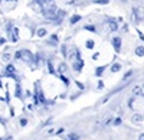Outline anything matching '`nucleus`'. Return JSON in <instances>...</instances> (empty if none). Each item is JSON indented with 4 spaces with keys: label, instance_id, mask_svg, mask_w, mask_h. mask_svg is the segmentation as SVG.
I'll return each instance as SVG.
<instances>
[{
    "label": "nucleus",
    "instance_id": "nucleus-15",
    "mask_svg": "<svg viewBox=\"0 0 144 140\" xmlns=\"http://www.w3.org/2000/svg\"><path fill=\"white\" fill-rule=\"evenodd\" d=\"M19 39V36H17V29H13V38H12V41L16 42Z\"/></svg>",
    "mask_w": 144,
    "mask_h": 140
},
{
    "label": "nucleus",
    "instance_id": "nucleus-3",
    "mask_svg": "<svg viewBox=\"0 0 144 140\" xmlns=\"http://www.w3.org/2000/svg\"><path fill=\"white\" fill-rule=\"evenodd\" d=\"M112 45H114V49L117 51V52H120V49H121V39H120L118 36L112 38Z\"/></svg>",
    "mask_w": 144,
    "mask_h": 140
},
{
    "label": "nucleus",
    "instance_id": "nucleus-21",
    "mask_svg": "<svg viewBox=\"0 0 144 140\" xmlns=\"http://www.w3.org/2000/svg\"><path fill=\"white\" fill-rule=\"evenodd\" d=\"M114 124H115V126H120V124H121V120H120V118H117V120H115V123H114Z\"/></svg>",
    "mask_w": 144,
    "mask_h": 140
},
{
    "label": "nucleus",
    "instance_id": "nucleus-19",
    "mask_svg": "<svg viewBox=\"0 0 144 140\" xmlns=\"http://www.w3.org/2000/svg\"><path fill=\"white\" fill-rule=\"evenodd\" d=\"M85 29H88V30H95L94 26H85Z\"/></svg>",
    "mask_w": 144,
    "mask_h": 140
},
{
    "label": "nucleus",
    "instance_id": "nucleus-16",
    "mask_svg": "<svg viewBox=\"0 0 144 140\" xmlns=\"http://www.w3.org/2000/svg\"><path fill=\"white\" fill-rule=\"evenodd\" d=\"M102 72H104V66H100V68H97V71H95V74L98 75V77H100Z\"/></svg>",
    "mask_w": 144,
    "mask_h": 140
},
{
    "label": "nucleus",
    "instance_id": "nucleus-24",
    "mask_svg": "<svg viewBox=\"0 0 144 140\" xmlns=\"http://www.w3.org/2000/svg\"><path fill=\"white\" fill-rule=\"evenodd\" d=\"M138 140H144V133H143V134H140V139H138Z\"/></svg>",
    "mask_w": 144,
    "mask_h": 140
},
{
    "label": "nucleus",
    "instance_id": "nucleus-10",
    "mask_svg": "<svg viewBox=\"0 0 144 140\" xmlns=\"http://www.w3.org/2000/svg\"><path fill=\"white\" fill-rule=\"evenodd\" d=\"M79 19H81V16H79V15H74V16L71 17V23L74 25V23H76V22H78Z\"/></svg>",
    "mask_w": 144,
    "mask_h": 140
},
{
    "label": "nucleus",
    "instance_id": "nucleus-23",
    "mask_svg": "<svg viewBox=\"0 0 144 140\" xmlns=\"http://www.w3.org/2000/svg\"><path fill=\"white\" fill-rule=\"evenodd\" d=\"M102 87H104V84H102L101 81H100V83H98V88H102Z\"/></svg>",
    "mask_w": 144,
    "mask_h": 140
},
{
    "label": "nucleus",
    "instance_id": "nucleus-7",
    "mask_svg": "<svg viewBox=\"0 0 144 140\" xmlns=\"http://www.w3.org/2000/svg\"><path fill=\"white\" fill-rule=\"evenodd\" d=\"M38 36L39 38H43V36H46V29H43V28H41V29H38Z\"/></svg>",
    "mask_w": 144,
    "mask_h": 140
},
{
    "label": "nucleus",
    "instance_id": "nucleus-12",
    "mask_svg": "<svg viewBox=\"0 0 144 140\" xmlns=\"http://www.w3.org/2000/svg\"><path fill=\"white\" fill-rule=\"evenodd\" d=\"M66 69H68V66L65 65V64H61V65H59V72L63 74V72H66Z\"/></svg>",
    "mask_w": 144,
    "mask_h": 140
},
{
    "label": "nucleus",
    "instance_id": "nucleus-14",
    "mask_svg": "<svg viewBox=\"0 0 144 140\" xmlns=\"http://www.w3.org/2000/svg\"><path fill=\"white\" fill-rule=\"evenodd\" d=\"M85 46H86L88 49H92V48H94V41H86Z\"/></svg>",
    "mask_w": 144,
    "mask_h": 140
},
{
    "label": "nucleus",
    "instance_id": "nucleus-18",
    "mask_svg": "<svg viewBox=\"0 0 144 140\" xmlns=\"http://www.w3.org/2000/svg\"><path fill=\"white\" fill-rule=\"evenodd\" d=\"M97 3H101V4H107L108 0H97Z\"/></svg>",
    "mask_w": 144,
    "mask_h": 140
},
{
    "label": "nucleus",
    "instance_id": "nucleus-20",
    "mask_svg": "<svg viewBox=\"0 0 144 140\" xmlns=\"http://www.w3.org/2000/svg\"><path fill=\"white\" fill-rule=\"evenodd\" d=\"M131 74H133V71H128L127 74H125V77H124V80H125V78H128V77H130Z\"/></svg>",
    "mask_w": 144,
    "mask_h": 140
},
{
    "label": "nucleus",
    "instance_id": "nucleus-6",
    "mask_svg": "<svg viewBox=\"0 0 144 140\" xmlns=\"http://www.w3.org/2000/svg\"><path fill=\"white\" fill-rule=\"evenodd\" d=\"M81 68H82V61L79 59V61H75L74 62V69L75 71H81Z\"/></svg>",
    "mask_w": 144,
    "mask_h": 140
},
{
    "label": "nucleus",
    "instance_id": "nucleus-22",
    "mask_svg": "<svg viewBox=\"0 0 144 140\" xmlns=\"http://www.w3.org/2000/svg\"><path fill=\"white\" fill-rule=\"evenodd\" d=\"M134 92H136V94H140V88H138V87H136V88H134Z\"/></svg>",
    "mask_w": 144,
    "mask_h": 140
},
{
    "label": "nucleus",
    "instance_id": "nucleus-8",
    "mask_svg": "<svg viewBox=\"0 0 144 140\" xmlns=\"http://www.w3.org/2000/svg\"><path fill=\"white\" fill-rule=\"evenodd\" d=\"M120 69H121V65H120V64H114V65L111 66V71H112V72H118Z\"/></svg>",
    "mask_w": 144,
    "mask_h": 140
},
{
    "label": "nucleus",
    "instance_id": "nucleus-17",
    "mask_svg": "<svg viewBox=\"0 0 144 140\" xmlns=\"http://www.w3.org/2000/svg\"><path fill=\"white\" fill-rule=\"evenodd\" d=\"M26 123H27L26 118H22V120H20V126H26Z\"/></svg>",
    "mask_w": 144,
    "mask_h": 140
},
{
    "label": "nucleus",
    "instance_id": "nucleus-1",
    "mask_svg": "<svg viewBox=\"0 0 144 140\" xmlns=\"http://www.w3.org/2000/svg\"><path fill=\"white\" fill-rule=\"evenodd\" d=\"M20 59H23L25 62H30V61H33V55H32L30 51L23 49V51H20Z\"/></svg>",
    "mask_w": 144,
    "mask_h": 140
},
{
    "label": "nucleus",
    "instance_id": "nucleus-5",
    "mask_svg": "<svg viewBox=\"0 0 144 140\" xmlns=\"http://www.w3.org/2000/svg\"><path fill=\"white\" fill-rule=\"evenodd\" d=\"M136 55L137 56H144V46H137L136 48Z\"/></svg>",
    "mask_w": 144,
    "mask_h": 140
},
{
    "label": "nucleus",
    "instance_id": "nucleus-13",
    "mask_svg": "<svg viewBox=\"0 0 144 140\" xmlns=\"http://www.w3.org/2000/svg\"><path fill=\"white\" fill-rule=\"evenodd\" d=\"M1 59H3L4 62H9V61H10V54H7V52H6V54H3Z\"/></svg>",
    "mask_w": 144,
    "mask_h": 140
},
{
    "label": "nucleus",
    "instance_id": "nucleus-2",
    "mask_svg": "<svg viewBox=\"0 0 144 140\" xmlns=\"http://www.w3.org/2000/svg\"><path fill=\"white\" fill-rule=\"evenodd\" d=\"M134 15H136V17L138 19V20H143L144 19V9L143 7L134 9Z\"/></svg>",
    "mask_w": 144,
    "mask_h": 140
},
{
    "label": "nucleus",
    "instance_id": "nucleus-11",
    "mask_svg": "<svg viewBox=\"0 0 144 140\" xmlns=\"http://www.w3.org/2000/svg\"><path fill=\"white\" fill-rule=\"evenodd\" d=\"M76 139H78V136L74 134V133H72V134H68V136L65 137V140H76Z\"/></svg>",
    "mask_w": 144,
    "mask_h": 140
},
{
    "label": "nucleus",
    "instance_id": "nucleus-9",
    "mask_svg": "<svg viewBox=\"0 0 144 140\" xmlns=\"http://www.w3.org/2000/svg\"><path fill=\"white\" fill-rule=\"evenodd\" d=\"M133 121H134V123H140V121H143V117H141L140 114H136L134 117H133Z\"/></svg>",
    "mask_w": 144,
    "mask_h": 140
},
{
    "label": "nucleus",
    "instance_id": "nucleus-4",
    "mask_svg": "<svg viewBox=\"0 0 144 140\" xmlns=\"http://www.w3.org/2000/svg\"><path fill=\"white\" fill-rule=\"evenodd\" d=\"M108 29H110V30H114V32H115V30L118 29V25H117V23H115L114 20H111V22H108Z\"/></svg>",
    "mask_w": 144,
    "mask_h": 140
}]
</instances>
